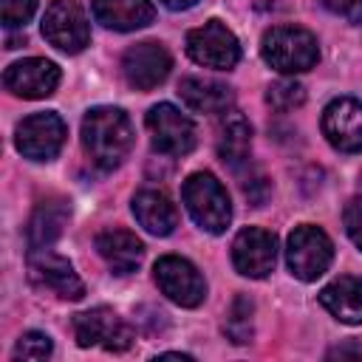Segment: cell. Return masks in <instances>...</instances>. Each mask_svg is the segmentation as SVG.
Segmentation results:
<instances>
[{"instance_id":"cell-1","label":"cell","mask_w":362,"mask_h":362,"mask_svg":"<svg viewBox=\"0 0 362 362\" xmlns=\"http://www.w3.org/2000/svg\"><path fill=\"white\" fill-rule=\"evenodd\" d=\"M133 147V124L119 107H93L82 119V150L88 161L107 173L116 170Z\"/></svg>"},{"instance_id":"cell-2","label":"cell","mask_w":362,"mask_h":362,"mask_svg":"<svg viewBox=\"0 0 362 362\" xmlns=\"http://www.w3.org/2000/svg\"><path fill=\"white\" fill-rule=\"evenodd\" d=\"M181 201L189 218L212 235H221L232 221V204L226 187L212 173H192L181 187Z\"/></svg>"},{"instance_id":"cell-3","label":"cell","mask_w":362,"mask_h":362,"mask_svg":"<svg viewBox=\"0 0 362 362\" xmlns=\"http://www.w3.org/2000/svg\"><path fill=\"white\" fill-rule=\"evenodd\" d=\"M260 54L266 65H272L280 74H303L317 65L320 48L311 31L300 25H274L263 34Z\"/></svg>"},{"instance_id":"cell-4","label":"cell","mask_w":362,"mask_h":362,"mask_svg":"<svg viewBox=\"0 0 362 362\" xmlns=\"http://www.w3.org/2000/svg\"><path fill=\"white\" fill-rule=\"evenodd\" d=\"M331 260H334V243L320 226L303 223L288 235L286 263L297 280H305V283L317 280L320 274L328 272Z\"/></svg>"},{"instance_id":"cell-5","label":"cell","mask_w":362,"mask_h":362,"mask_svg":"<svg viewBox=\"0 0 362 362\" xmlns=\"http://www.w3.org/2000/svg\"><path fill=\"white\" fill-rule=\"evenodd\" d=\"M187 54L204 68L229 71L240 59V42L221 20H209L187 34Z\"/></svg>"},{"instance_id":"cell-6","label":"cell","mask_w":362,"mask_h":362,"mask_svg":"<svg viewBox=\"0 0 362 362\" xmlns=\"http://www.w3.org/2000/svg\"><path fill=\"white\" fill-rule=\"evenodd\" d=\"M153 274H156V286L161 288V294L181 308H195L206 297V283L187 257L164 255L156 260Z\"/></svg>"},{"instance_id":"cell-7","label":"cell","mask_w":362,"mask_h":362,"mask_svg":"<svg viewBox=\"0 0 362 362\" xmlns=\"http://www.w3.org/2000/svg\"><path fill=\"white\" fill-rule=\"evenodd\" d=\"M150 130V141L164 156H184L195 147V124L187 113H181L170 102H158L147 110L144 119Z\"/></svg>"},{"instance_id":"cell-8","label":"cell","mask_w":362,"mask_h":362,"mask_svg":"<svg viewBox=\"0 0 362 362\" xmlns=\"http://www.w3.org/2000/svg\"><path fill=\"white\" fill-rule=\"evenodd\" d=\"M74 334L82 348H105V351H127L133 345L130 325L113 308H90L74 317Z\"/></svg>"},{"instance_id":"cell-9","label":"cell","mask_w":362,"mask_h":362,"mask_svg":"<svg viewBox=\"0 0 362 362\" xmlns=\"http://www.w3.org/2000/svg\"><path fill=\"white\" fill-rule=\"evenodd\" d=\"M17 150L31 161H51L65 144V122L54 113H31L14 130Z\"/></svg>"},{"instance_id":"cell-10","label":"cell","mask_w":362,"mask_h":362,"mask_svg":"<svg viewBox=\"0 0 362 362\" xmlns=\"http://www.w3.org/2000/svg\"><path fill=\"white\" fill-rule=\"evenodd\" d=\"M42 37L65 54H79L90 42V28L74 0H54L42 14Z\"/></svg>"},{"instance_id":"cell-11","label":"cell","mask_w":362,"mask_h":362,"mask_svg":"<svg viewBox=\"0 0 362 362\" xmlns=\"http://www.w3.org/2000/svg\"><path fill=\"white\" fill-rule=\"evenodd\" d=\"M173 68L170 51L161 42H136L122 57V76L136 90H153L158 88Z\"/></svg>"},{"instance_id":"cell-12","label":"cell","mask_w":362,"mask_h":362,"mask_svg":"<svg viewBox=\"0 0 362 362\" xmlns=\"http://www.w3.org/2000/svg\"><path fill=\"white\" fill-rule=\"evenodd\" d=\"M232 263L243 277H266L277 263V238L260 226L240 229L232 243Z\"/></svg>"},{"instance_id":"cell-13","label":"cell","mask_w":362,"mask_h":362,"mask_svg":"<svg viewBox=\"0 0 362 362\" xmlns=\"http://www.w3.org/2000/svg\"><path fill=\"white\" fill-rule=\"evenodd\" d=\"M322 136L339 153L362 150V102L356 99H334L322 110Z\"/></svg>"},{"instance_id":"cell-14","label":"cell","mask_w":362,"mask_h":362,"mask_svg":"<svg viewBox=\"0 0 362 362\" xmlns=\"http://www.w3.org/2000/svg\"><path fill=\"white\" fill-rule=\"evenodd\" d=\"M6 90L23 99H45L57 90L59 85V68L51 59L42 57H28L20 62H11L3 74Z\"/></svg>"},{"instance_id":"cell-15","label":"cell","mask_w":362,"mask_h":362,"mask_svg":"<svg viewBox=\"0 0 362 362\" xmlns=\"http://www.w3.org/2000/svg\"><path fill=\"white\" fill-rule=\"evenodd\" d=\"M28 274L40 288H45L62 300H82L85 297V283L79 280L74 266L65 257L51 255L48 249H37L28 257Z\"/></svg>"},{"instance_id":"cell-16","label":"cell","mask_w":362,"mask_h":362,"mask_svg":"<svg viewBox=\"0 0 362 362\" xmlns=\"http://www.w3.org/2000/svg\"><path fill=\"white\" fill-rule=\"evenodd\" d=\"M96 252L116 274H130L144 260V243L127 229H105L96 235Z\"/></svg>"},{"instance_id":"cell-17","label":"cell","mask_w":362,"mask_h":362,"mask_svg":"<svg viewBox=\"0 0 362 362\" xmlns=\"http://www.w3.org/2000/svg\"><path fill=\"white\" fill-rule=\"evenodd\" d=\"M320 303L339 322L359 325L362 322V277H354V274L337 277L320 291Z\"/></svg>"},{"instance_id":"cell-18","label":"cell","mask_w":362,"mask_h":362,"mask_svg":"<svg viewBox=\"0 0 362 362\" xmlns=\"http://www.w3.org/2000/svg\"><path fill=\"white\" fill-rule=\"evenodd\" d=\"M156 8L150 0H93V20L113 31H136L150 25Z\"/></svg>"},{"instance_id":"cell-19","label":"cell","mask_w":362,"mask_h":362,"mask_svg":"<svg viewBox=\"0 0 362 362\" xmlns=\"http://www.w3.org/2000/svg\"><path fill=\"white\" fill-rule=\"evenodd\" d=\"M178 96L195 113H226L235 99L229 85L204 76H184L178 82Z\"/></svg>"},{"instance_id":"cell-20","label":"cell","mask_w":362,"mask_h":362,"mask_svg":"<svg viewBox=\"0 0 362 362\" xmlns=\"http://www.w3.org/2000/svg\"><path fill=\"white\" fill-rule=\"evenodd\" d=\"M133 215L136 221L156 238L170 235L178 226V209L161 189H141L133 198Z\"/></svg>"},{"instance_id":"cell-21","label":"cell","mask_w":362,"mask_h":362,"mask_svg":"<svg viewBox=\"0 0 362 362\" xmlns=\"http://www.w3.org/2000/svg\"><path fill=\"white\" fill-rule=\"evenodd\" d=\"M68 201L62 198H48L42 204H37L31 221H28V246L37 252V249H48L65 229L68 223Z\"/></svg>"},{"instance_id":"cell-22","label":"cell","mask_w":362,"mask_h":362,"mask_svg":"<svg viewBox=\"0 0 362 362\" xmlns=\"http://www.w3.org/2000/svg\"><path fill=\"white\" fill-rule=\"evenodd\" d=\"M249 144H252V124L246 122L243 113L238 110H226L221 113V122H218V156L238 167L240 161L249 158Z\"/></svg>"},{"instance_id":"cell-23","label":"cell","mask_w":362,"mask_h":362,"mask_svg":"<svg viewBox=\"0 0 362 362\" xmlns=\"http://www.w3.org/2000/svg\"><path fill=\"white\" fill-rule=\"evenodd\" d=\"M266 102H269L274 110L288 113V110H294V107H300V105L305 102V88H303L297 79H277V82L269 85Z\"/></svg>"},{"instance_id":"cell-24","label":"cell","mask_w":362,"mask_h":362,"mask_svg":"<svg viewBox=\"0 0 362 362\" xmlns=\"http://www.w3.org/2000/svg\"><path fill=\"white\" fill-rule=\"evenodd\" d=\"M226 334L232 337V342H249V337H252V303L246 297L235 300V305L229 311Z\"/></svg>"},{"instance_id":"cell-25","label":"cell","mask_w":362,"mask_h":362,"mask_svg":"<svg viewBox=\"0 0 362 362\" xmlns=\"http://www.w3.org/2000/svg\"><path fill=\"white\" fill-rule=\"evenodd\" d=\"M51 351H54V345H51L48 334L25 331L14 345V359H45V356H51Z\"/></svg>"},{"instance_id":"cell-26","label":"cell","mask_w":362,"mask_h":362,"mask_svg":"<svg viewBox=\"0 0 362 362\" xmlns=\"http://www.w3.org/2000/svg\"><path fill=\"white\" fill-rule=\"evenodd\" d=\"M37 8V0H0V17L6 28H23Z\"/></svg>"},{"instance_id":"cell-27","label":"cell","mask_w":362,"mask_h":362,"mask_svg":"<svg viewBox=\"0 0 362 362\" xmlns=\"http://www.w3.org/2000/svg\"><path fill=\"white\" fill-rule=\"evenodd\" d=\"M342 221H345V232L348 238L362 249V195L351 198L342 209Z\"/></svg>"},{"instance_id":"cell-28","label":"cell","mask_w":362,"mask_h":362,"mask_svg":"<svg viewBox=\"0 0 362 362\" xmlns=\"http://www.w3.org/2000/svg\"><path fill=\"white\" fill-rule=\"evenodd\" d=\"M328 11L345 17L351 25H362V0H320Z\"/></svg>"},{"instance_id":"cell-29","label":"cell","mask_w":362,"mask_h":362,"mask_svg":"<svg viewBox=\"0 0 362 362\" xmlns=\"http://www.w3.org/2000/svg\"><path fill=\"white\" fill-rule=\"evenodd\" d=\"M161 3H164L170 11H184V8H192L198 0H161Z\"/></svg>"}]
</instances>
